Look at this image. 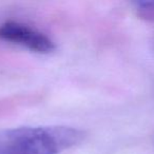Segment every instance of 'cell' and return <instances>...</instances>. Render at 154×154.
<instances>
[{
    "mask_svg": "<svg viewBox=\"0 0 154 154\" xmlns=\"http://www.w3.org/2000/svg\"><path fill=\"white\" fill-rule=\"evenodd\" d=\"M84 137V131L66 126L9 129L0 131V154H58Z\"/></svg>",
    "mask_w": 154,
    "mask_h": 154,
    "instance_id": "6da1fadb",
    "label": "cell"
},
{
    "mask_svg": "<svg viewBox=\"0 0 154 154\" xmlns=\"http://www.w3.org/2000/svg\"><path fill=\"white\" fill-rule=\"evenodd\" d=\"M0 40L21 45L40 54H49L55 50V45L47 35L16 21H8L0 26Z\"/></svg>",
    "mask_w": 154,
    "mask_h": 154,
    "instance_id": "7a4b0ae2",
    "label": "cell"
},
{
    "mask_svg": "<svg viewBox=\"0 0 154 154\" xmlns=\"http://www.w3.org/2000/svg\"><path fill=\"white\" fill-rule=\"evenodd\" d=\"M137 15L148 21H154V1L136 2Z\"/></svg>",
    "mask_w": 154,
    "mask_h": 154,
    "instance_id": "3957f363",
    "label": "cell"
}]
</instances>
